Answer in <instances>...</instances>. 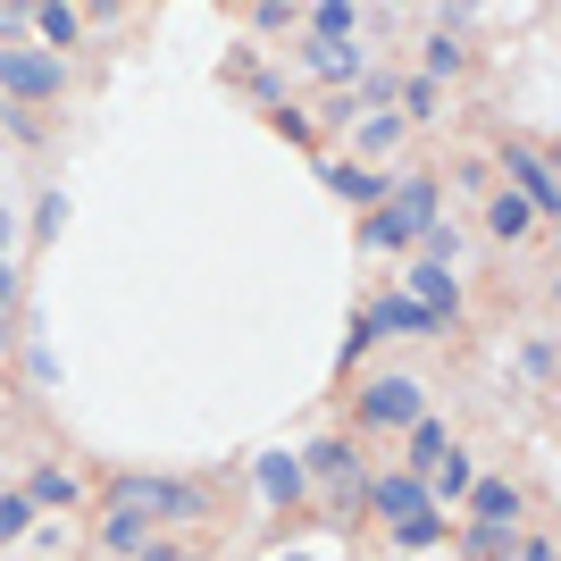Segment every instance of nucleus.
<instances>
[{"label":"nucleus","instance_id":"obj_1","mask_svg":"<svg viewBox=\"0 0 561 561\" xmlns=\"http://www.w3.org/2000/svg\"><path fill=\"white\" fill-rule=\"evenodd\" d=\"M436 218H445V193L427 185V176H394V193H386V202L369 210L360 243H369V252H402V243H420Z\"/></svg>","mask_w":561,"mask_h":561},{"label":"nucleus","instance_id":"obj_2","mask_svg":"<svg viewBox=\"0 0 561 561\" xmlns=\"http://www.w3.org/2000/svg\"><path fill=\"white\" fill-rule=\"evenodd\" d=\"M294 461H302V486L319 478L328 512H360V503H369V469H360V453H352L344 436H319V445H302Z\"/></svg>","mask_w":561,"mask_h":561},{"label":"nucleus","instance_id":"obj_3","mask_svg":"<svg viewBox=\"0 0 561 561\" xmlns=\"http://www.w3.org/2000/svg\"><path fill=\"white\" fill-rule=\"evenodd\" d=\"M117 512H142V519H193L202 512V486H185V478H151V469H126L110 486Z\"/></svg>","mask_w":561,"mask_h":561},{"label":"nucleus","instance_id":"obj_4","mask_svg":"<svg viewBox=\"0 0 561 561\" xmlns=\"http://www.w3.org/2000/svg\"><path fill=\"white\" fill-rule=\"evenodd\" d=\"M411 420H427V402H420L411 377H369V386H360V427H411Z\"/></svg>","mask_w":561,"mask_h":561},{"label":"nucleus","instance_id":"obj_5","mask_svg":"<svg viewBox=\"0 0 561 561\" xmlns=\"http://www.w3.org/2000/svg\"><path fill=\"white\" fill-rule=\"evenodd\" d=\"M0 84H9L18 101H50L59 84H68V68L43 59V50H0Z\"/></svg>","mask_w":561,"mask_h":561},{"label":"nucleus","instance_id":"obj_6","mask_svg":"<svg viewBox=\"0 0 561 561\" xmlns=\"http://www.w3.org/2000/svg\"><path fill=\"white\" fill-rule=\"evenodd\" d=\"M503 168H512V193H519V202H528L537 218H553V210H561V185H553V160H545V151H528V142H519Z\"/></svg>","mask_w":561,"mask_h":561},{"label":"nucleus","instance_id":"obj_7","mask_svg":"<svg viewBox=\"0 0 561 561\" xmlns=\"http://www.w3.org/2000/svg\"><path fill=\"white\" fill-rule=\"evenodd\" d=\"M252 486H260V503H268V512H294V503L310 494L294 453H260V461H252Z\"/></svg>","mask_w":561,"mask_h":561},{"label":"nucleus","instance_id":"obj_8","mask_svg":"<svg viewBox=\"0 0 561 561\" xmlns=\"http://www.w3.org/2000/svg\"><path fill=\"white\" fill-rule=\"evenodd\" d=\"M369 512H386V528L411 512H436L427 503V478H411V469H386V478H369Z\"/></svg>","mask_w":561,"mask_h":561},{"label":"nucleus","instance_id":"obj_9","mask_svg":"<svg viewBox=\"0 0 561 561\" xmlns=\"http://www.w3.org/2000/svg\"><path fill=\"white\" fill-rule=\"evenodd\" d=\"M411 302L427 310V328H453V310H461V277H453V268H411Z\"/></svg>","mask_w":561,"mask_h":561},{"label":"nucleus","instance_id":"obj_10","mask_svg":"<svg viewBox=\"0 0 561 561\" xmlns=\"http://www.w3.org/2000/svg\"><path fill=\"white\" fill-rule=\"evenodd\" d=\"M328 185L344 193V202H360V210H377V202L394 193V176H386V168H360V160H344V168H328Z\"/></svg>","mask_w":561,"mask_h":561},{"label":"nucleus","instance_id":"obj_11","mask_svg":"<svg viewBox=\"0 0 561 561\" xmlns=\"http://www.w3.org/2000/svg\"><path fill=\"white\" fill-rule=\"evenodd\" d=\"M461 503H469V519H486V528H512L519 519V486H503V478H478Z\"/></svg>","mask_w":561,"mask_h":561},{"label":"nucleus","instance_id":"obj_12","mask_svg":"<svg viewBox=\"0 0 561 561\" xmlns=\"http://www.w3.org/2000/svg\"><path fill=\"white\" fill-rule=\"evenodd\" d=\"M369 335H427V310L411 302V294H386V302L369 310Z\"/></svg>","mask_w":561,"mask_h":561},{"label":"nucleus","instance_id":"obj_13","mask_svg":"<svg viewBox=\"0 0 561 561\" xmlns=\"http://www.w3.org/2000/svg\"><path fill=\"white\" fill-rule=\"evenodd\" d=\"M101 545H110L117 561H135L142 545H151V519H142V512H117V503H110V519H101Z\"/></svg>","mask_w":561,"mask_h":561},{"label":"nucleus","instance_id":"obj_14","mask_svg":"<svg viewBox=\"0 0 561 561\" xmlns=\"http://www.w3.org/2000/svg\"><path fill=\"white\" fill-rule=\"evenodd\" d=\"M302 59H310V76H328V84H352V76H360V50L352 43H319V34H310Z\"/></svg>","mask_w":561,"mask_h":561},{"label":"nucleus","instance_id":"obj_15","mask_svg":"<svg viewBox=\"0 0 561 561\" xmlns=\"http://www.w3.org/2000/svg\"><path fill=\"white\" fill-rule=\"evenodd\" d=\"M402 436H411V478H420V469H436V461L453 453V427H445V420H411Z\"/></svg>","mask_w":561,"mask_h":561},{"label":"nucleus","instance_id":"obj_16","mask_svg":"<svg viewBox=\"0 0 561 561\" xmlns=\"http://www.w3.org/2000/svg\"><path fill=\"white\" fill-rule=\"evenodd\" d=\"M469 486H478V461H469V453L453 445L445 461H436V486H427V503H461Z\"/></svg>","mask_w":561,"mask_h":561},{"label":"nucleus","instance_id":"obj_17","mask_svg":"<svg viewBox=\"0 0 561 561\" xmlns=\"http://www.w3.org/2000/svg\"><path fill=\"white\" fill-rule=\"evenodd\" d=\"M76 494H84V486H76L68 469H34V478H25V503H34V512H68Z\"/></svg>","mask_w":561,"mask_h":561},{"label":"nucleus","instance_id":"obj_18","mask_svg":"<svg viewBox=\"0 0 561 561\" xmlns=\"http://www.w3.org/2000/svg\"><path fill=\"white\" fill-rule=\"evenodd\" d=\"M34 34H43L50 50H68L76 34H84V9H68V0H43V9H34Z\"/></svg>","mask_w":561,"mask_h":561},{"label":"nucleus","instance_id":"obj_19","mask_svg":"<svg viewBox=\"0 0 561 561\" xmlns=\"http://www.w3.org/2000/svg\"><path fill=\"white\" fill-rule=\"evenodd\" d=\"M360 151H369V160L402 151V117H394V110H369V117H360ZM369 160H360V168H369Z\"/></svg>","mask_w":561,"mask_h":561},{"label":"nucleus","instance_id":"obj_20","mask_svg":"<svg viewBox=\"0 0 561 561\" xmlns=\"http://www.w3.org/2000/svg\"><path fill=\"white\" fill-rule=\"evenodd\" d=\"M503 553H512V528H486V519L461 528V561H503Z\"/></svg>","mask_w":561,"mask_h":561},{"label":"nucleus","instance_id":"obj_21","mask_svg":"<svg viewBox=\"0 0 561 561\" xmlns=\"http://www.w3.org/2000/svg\"><path fill=\"white\" fill-rule=\"evenodd\" d=\"M528 202H519V193H494V210H486V234H503V243H519V234H528Z\"/></svg>","mask_w":561,"mask_h":561},{"label":"nucleus","instance_id":"obj_22","mask_svg":"<svg viewBox=\"0 0 561 561\" xmlns=\"http://www.w3.org/2000/svg\"><path fill=\"white\" fill-rule=\"evenodd\" d=\"M352 18H360L352 0H319V9H310V34H319V43H352Z\"/></svg>","mask_w":561,"mask_h":561},{"label":"nucleus","instance_id":"obj_23","mask_svg":"<svg viewBox=\"0 0 561 561\" xmlns=\"http://www.w3.org/2000/svg\"><path fill=\"white\" fill-rule=\"evenodd\" d=\"M394 545H402V553H427V545H445V519H436V512L394 519Z\"/></svg>","mask_w":561,"mask_h":561},{"label":"nucleus","instance_id":"obj_24","mask_svg":"<svg viewBox=\"0 0 561 561\" xmlns=\"http://www.w3.org/2000/svg\"><path fill=\"white\" fill-rule=\"evenodd\" d=\"M445 110V101H436V84H427V76H411V84H402V110L394 117H436Z\"/></svg>","mask_w":561,"mask_h":561},{"label":"nucleus","instance_id":"obj_25","mask_svg":"<svg viewBox=\"0 0 561 561\" xmlns=\"http://www.w3.org/2000/svg\"><path fill=\"white\" fill-rule=\"evenodd\" d=\"M25 528H34V503H25V494H0V545L25 537Z\"/></svg>","mask_w":561,"mask_h":561},{"label":"nucleus","instance_id":"obj_26","mask_svg":"<svg viewBox=\"0 0 561 561\" xmlns=\"http://www.w3.org/2000/svg\"><path fill=\"white\" fill-rule=\"evenodd\" d=\"M453 68H461V34H436V43H427V84L453 76Z\"/></svg>","mask_w":561,"mask_h":561},{"label":"nucleus","instance_id":"obj_27","mask_svg":"<svg viewBox=\"0 0 561 561\" xmlns=\"http://www.w3.org/2000/svg\"><path fill=\"white\" fill-rule=\"evenodd\" d=\"M25 377H34V386H59V352H50L43 335H34V344H25Z\"/></svg>","mask_w":561,"mask_h":561},{"label":"nucleus","instance_id":"obj_28","mask_svg":"<svg viewBox=\"0 0 561 561\" xmlns=\"http://www.w3.org/2000/svg\"><path fill=\"white\" fill-rule=\"evenodd\" d=\"M519 369H528V386H545V377H553V335H528V352H519Z\"/></svg>","mask_w":561,"mask_h":561},{"label":"nucleus","instance_id":"obj_29","mask_svg":"<svg viewBox=\"0 0 561 561\" xmlns=\"http://www.w3.org/2000/svg\"><path fill=\"white\" fill-rule=\"evenodd\" d=\"M68 227V193H43V202H34V234H59Z\"/></svg>","mask_w":561,"mask_h":561},{"label":"nucleus","instance_id":"obj_30","mask_svg":"<svg viewBox=\"0 0 561 561\" xmlns=\"http://www.w3.org/2000/svg\"><path fill=\"white\" fill-rule=\"evenodd\" d=\"M252 25H260V34H277V25H294V9H285V0H260Z\"/></svg>","mask_w":561,"mask_h":561},{"label":"nucleus","instance_id":"obj_31","mask_svg":"<svg viewBox=\"0 0 561 561\" xmlns=\"http://www.w3.org/2000/svg\"><path fill=\"white\" fill-rule=\"evenodd\" d=\"M503 561H553V537H528L519 553H503Z\"/></svg>","mask_w":561,"mask_h":561},{"label":"nucleus","instance_id":"obj_32","mask_svg":"<svg viewBox=\"0 0 561 561\" xmlns=\"http://www.w3.org/2000/svg\"><path fill=\"white\" fill-rule=\"evenodd\" d=\"M135 561H185V545H142Z\"/></svg>","mask_w":561,"mask_h":561},{"label":"nucleus","instance_id":"obj_33","mask_svg":"<svg viewBox=\"0 0 561 561\" xmlns=\"http://www.w3.org/2000/svg\"><path fill=\"white\" fill-rule=\"evenodd\" d=\"M18 302V268H9V260H0V310Z\"/></svg>","mask_w":561,"mask_h":561},{"label":"nucleus","instance_id":"obj_34","mask_svg":"<svg viewBox=\"0 0 561 561\" xmlns=\"http://www.w3.org/2000/svg\"><path fill=\"white\" fill-rule=\"evenodd\" d=\"M9 243H18V218H9V210H0V260H9Z\"/></svg>","mask_w":561,"mask_h":561},{"label":"nucleus","instance_id":"obj_35","mask_svg":"<svg viewBox=\"0 0 561 561\" xmlns=\"http://www.w3.org/2000/svg\"><path fill=\"white\" fill-rule=\"evenodd\" d=\"M285 561H319V553H285Z\"/></svg>","mask_w":561,"mask_h":561}]
</instances>
